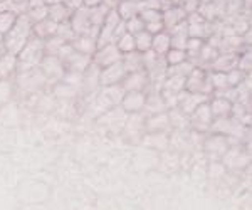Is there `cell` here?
Listing matches in <instances>:
<instances>
[{
	"instance_id": "50",
	"label": "cell",
	"mask_w": 252,
	"mask_h": 210,
	"mask_svg": "<svg viewBox=\"0 0 252 210\" xmlns=\"http://www.w3.org/2000/svg\"><path fill=\"white\" fill-rule=\"evenodd\" d=\"M0 44H3V34H0Z\"/></svg>"
},
{
	"instance_id": "9",
	"label": "cell",
	"mask_w": 252,
	"mask_h": 210,
	"mask_svg": "<svg viewBox=\"0 0 252 210\" xmlns=\"http://www.w3.org/2000/svg\"><path fill=\"white\" fill-rule=\"evenodd\" d=\"M69 24H71L72 30H74L76 35L81 34H88L89 27L93 26L91 20H89V9L88 7H79L78 10L72 12L71 19H69Z\"/></svg>"
},
{
	"instance_id": "41",
	"label": "cell",
	"mask_w": 252,
	"mask_h": 210,
	"mask_svg": "<svg viewBox=\"0 0 252 210\" xmlns=\"http://www.w3.org/2000/svg\"><path fill=\"white\" fill-rule=\"evenodd\" d=\"M237 69H241V71L249 74V71H251V52H249V49H247L246 52H241V54H239Z\"/></svg>"
},
{
	"instance_id": "40",
	"label": "cell",
	"mask_w": 252,
	"mask_h": 210,
	"mask_svg": "<svg viewBox=\"0 0 252 210\" xmlns=\"http://www.w3.org/2000/svg\"><path fill=\"white\" fill-rule=\"evenodd\" d=\"M56 34L59 35V37H63L66 42H71L72 39L76 37V34H74V30H72V27H71V24H69V20L67 22H61L59 26H58V32Z\"/></svg>"
},
{
	"instance_id": "45",
	"label": "cell",
	"mask_w": 252,
	"mask_h": 210,
	"mask_svg": "<svg viewBox=\"0 0 252 210\" xmlns=\"http://www.w3.org/2000/svg\"><path fill=\"white\" fill-rule=\"evenodd\" d=\"M180 5L187 14H192V12H197L198 5H200V0H182Z\"/></svg>"
},
{
	"instance_id": "48",
	"label": "cell",
	"mask_w": 252,
	"mask_h": 210,
	"mask_svg": "<svg viewBox=\"0 0 252 210\" xmlns=\"http://www.w3.org/2000/svg\"><path fill=\"white\" fill-rule=\"evenodd\" d=\"M99 3H103V0H83V5H84V7H88V9L99 5Z\"/></svg>"
},
{
	"instance_id": "51",
	"label": "cell",
	"mask_w": 252,
	"mask_h": 210,
	"mask_svg": "<svg viewBox=\"0 0 252 210\" xmlns=\"http://www.w3.org/2000/svg\"><path fill=\"white\" fill-rule=\"evenodd\" d=\"M160 2H161V3H163V2H168V0H160Z\"/></svg>"
},
{
	"instance_id": "27",
	"label": "cell",
	"mask_w": 252,
	"mask_h": 210,
	"mask_svg": "<svg viewBox=\"0 0 252 210\" xmlns=\"http://www.w3.org/2000/svg\"><path fill=\"white\" fill-rule=\"evenodd\" d=\"M160 90L180 92L185 90V76H165L160 84Z\"/></svg>"
},
{
	"instance_id": "21",
	"label": "cell",
	"mask_w": 252,
	"mask_h": 210,
	"mask_svg": "<svg viewBox=\"0 0 252 210\" xmlns=\"http://www.w3.org/2000/svg\"><path fill=\"white\" fill-rule=\"evenodd\" d=\"M168 113V120H170V126H173L175 130L185 131L190 126L189 115H185L180 108H172V110L166 111Z\"/></svg>"
},
{
	"instance_id": "25",
	"label": "cell",
	"mask_w": 252,
	"mask_h": 210,
	"mask_svg": "<svg viewBox=\"0 0 252 210\" xmlns=\"http://www.w3.org/2000/svg\"><path fill=\"white\" fill-rule=\"evenodd\" d=\"M145 110L150 113V115H155V113H163L168 111L165 106V101L161 99L160 91H155L153 94L146 96V104H145Z\"/></svg>"
},
{
	"instance_id": "35",
	"label": "cell",
	"mask_w": 252,
	"mask_h": 210,
	"mask_svg": "<svg viewBox=\"0 0 252 210\" xmlns=\"http://www.w3.org/2000/svg\"><path fill=\"white\" fill-rule=\"evenodd\" d=\"M209 79L212 83L214 92L215 91H222L225 88H229V83H227V72L222 71H210L209 72Z\"/></svg>"
},
{
	"instance_id": "39",
	"label": "cell",
	"mask_w": 252,
	"mask_h": 210,
	"mask_svg": "<svg viewBox=\"0 0 252 210\" xmlns=\"http://www.w3.org/2000/svg\"><path fill=\"white\" fill-rule=\"evenodd\" d=\"M246 74H247V72L237 69V67H234V69L227 71V83H229V88L239 86V84L242 83V79L246 78Z\"/></svg>"
},
{
	"instance_id": "18",
	"label": "cell",
	"mask_w": 252,
	"mask_h": 210,
	"mask_svg": "<svg viewBox=\"0 0 252 210\" xmlns=\"http://www.w3.org/2000/svg\"><path fill=\"white\" fill-rule=\"evenodd\" d=\"M47 9H49L47 17L51 19V20H54V22H58V24L67 22V20L71 19V15H72V10L69 9L66 3H63V2L49 3Z\"/></svg>"
},
{
	"instance_id": "22",
	"label": "cell",
	"mask_w": 252,
	"mask_h": 210,
	"mask_svg": "<svg viewBox=\"0 0 252 210\" xmlns=\"http://www.w3.org/2000/svg\"><path fill=\"white\" fill-rule=\"evenodd\" d=\"M170 47H172V42H170L168 30H161V32H158V34L153 35L152 49L155 51L158 56H165Z\"/></svg>"
},
{
	"instance_id": "32",
	"label": "cell",
	"mask_w": 252,
	"mask_h": 210,
	"mask_svg": "<svg viewBox=\"0 0 252 210\" xmlns=\"http://www.w3.org/2000/svg\"><path fill=\"white\" fill-rule=\"evenodd\" d=\"M166 66H175V64H180L184 62V60L189 59V56H187V51L185 49H175V47H170L168 52L163 56Z\"/></svg>"
},
{
	"instance_id": "6",
	"label": "cell",
	"mask_w": 252,
	"mask_h": 210,
	"mask_svg": "<svg viewBox=\"0 0 252 210\" xmlns=\"http://www.w3.org/2000/svg\"><path fill=\"white\" fill-rule=\"evenodd\" d=\"M146 104V94L143 91H126L120 106L126 115H135L145 110Z\"/></svg>"
},
{
	"instance_id": "12",
	"label": "cell",
	"mask_w": 252,
	"mask_h": 210,
	"mask_svg": "<svg viewBox=\"0 0 252 210\" xmlns=\"http://www.w3.org/2000/svg\"><path fill=\"white\" fill-rule=\"evenodd\" d=\"M209 106L212 111L214 120L215 118H230V113H232V103L229 99L222 98V96H214L209 99Z\"/></svg>"
},
{
	"instance_id": "29",
	"label": "cell",
	"mask_w": 252,
	"mask_h": 210,
	"mask_svg": "<svg viewBox=\"0 0 252 210\" xmlns=\"http://www.w3.org/2000/svg\"><path fill=\"white\" fill-rule=\"evenodd\" d=\"M108 12H109V7L104 2L96 7H91V9H89V20H91L93 26H99V27L103 26Z\"/></svg>"
},
{
	"instance_id": "37",
	"label": "cell",
	"mask_w": 252,
	"mask_h": 210,
	"mask_svg": "<svg viewBox=\"0 0 252 210\" xmlns=\"http://www.w3.org/2000/svg\"><path fill=\"white\" fill-rule=\"evenodd\" d=\"M126 24V32H129V34H138V32L145 30V20L140 17V15H135V17L125 20Z\"/></svg>"
},
{
	"instance_id": "46",
	"label": "cell",
	"mask_w": 252,
	"mask_h": 210,
	"mask_svg": "<svg viewBox=\"0 0 252 210\" xmlns=\"http://www.w3.org/2000/svg\"><path fill=\"white\" fill-rule=\"evenodd\" d=\"M209 175L210 177H223V175H225V167L220 165V163H210Z\"/></svg>"
},
{
	"instance_id": "17",
	"label": "cell",
	"mask_w": 252,
	"mask_h": 210,
	"mask_svg": "<svg viewBox=\"0 0 252 210\" xmlns=\"http://www.w3.org/2000/svg\"><path fill=\"white\" fill-rule=\"evenodd\" d=\"M58 22H54V20L51 19H44L40 20V22H35L34 26H32V34L37 35L39 39H49L52 37V35H56V32H58Z\"/></svg>"
},
{
	"instance_id": "20",
	"label": "cell",
	"mask_w": 252,
	"mask_h": 210,
	"mask_svg": "<svg viewBox=\"0 0 252 210\" xmlns=\"http://www.w3.org/2000/svg\"><path fill=\"white\" fill-rule=\"evenodd\" d=\"M17 54L5 51L0 56V79H7L12 72L17 71Z\"/></svg>"
},
{
	"instance_id": "52",
	"label": "cell",
	"mask_w": 252,
	"mask_h": 210,
	"mask_svg": "<svg viewBox=\"0 0 252 210\" xmlns=\"http://www.w3.org/2000/svg\"><path fill=\"white\" fill-rule=\"evenodd\" d=\"M131 2H141V0H131Z\"/></svg>"
},
{
	"instance_id": "26",
	"label": "cell",
	"mask_w": 252,
	"mask_h": 210,
	"mask_svg": "<svg viewBox=\"0 0 252 210\" xmlns=\"http://www.w3.org/2000/svg\"><path fill=\"white\" fill-rule=\"evenodd\" d=\"M78 91H79L78 88L71 86V84L64 83V81L56 83V86L52 88V94H54V98H58V99H71L78 94Z\"/></svg>"
},
{
	"instance_id": "23",
	"label": "cell",
	"mask_w": 252,
	"mask_h": 210,
	"mask_svg": "<svg viewBox=\"0 0 252 210\" xmlns=\"http://www.w3.org/2000/svg\"><path fill=\"white\" fill-rule=\"evenodd\" d=\"M121 62H123L126 72H135L143 69V60H141V52L133 51L128 52V54H123L121 58Z\"/></svg>"
},
{
	"instance_id": "34",
	"label": "cell",
	"mask_w": 252,
	"mask_h": 210,
	"mask_svg": "<svg viewBox=\"0 0 252 210\" xmlns=\"http://www.w3.org/2000/svg\"><path fill=\"white\" fill-rule=\"evenodd\" d=\"M17 15L14 10H5V12H0V34L5 35L12 27H14L15 20H17Z\"/></svg>"
},
{
	"instance_id": "1",
	"label": "cell",
	"mask_w": 252,
	"mask_h": 210,
	"mask_svg": "<svg viewBox=\"0 0 252 210\" xmlns=\"http://www.w3.org/2000/svg\"><path fill=\"white\" fill-rule=\"evenodd\" d=\"M32 26H34V24L31 22V19L27 17L26 12H24V14H19L14 27L3 35V46H5V51L12 52V54H19V52L22 51V47L27 44V40L31 39Z\"/></svg>"
},
{
	"instance_id": "31",
	"label": "cell",
	"mask_w": 252,
	"mask_h": 210,
	"mask_svg": "<svg viewBox=\"0 0 252 210\" xmlns=\"http://www.w3.org/2000/svg\"><path fill=\"white\" fill-rule=\"evenodd\" d=\"M116 46L120 49L121 54H128V52H133L136 51V46H135V35L129 34V32H125L120 39L116 40Z\"/></svg>"
},
{
	"instance_id": "13",
	"label": "cell",
	"mask_w": 252,
	"mask_h": 210,
	"mask_svg": "<svg viewBox=\"0 0 252 210\" xmlns=\"http://www.w3.org/2000/svg\"><path fill=\"white\" fill-rule=\"evenodd\" d=\"M229 147H230L229 138L220 135V133H217L215 136H210V138L205 141V151L209 153V155H215V156H222L223 153L229 150Z\"/></svg>"
},
{
	"instance_id": "5",
	"label": "cell",
	"mask_w": 252,
	"mask_h": 210,
	"mask_svg": "<svg viewBox=\"0 0 252 210\" xmlns=\"http://www.w3.org/2000/svg\"><path fill=\"white\" fill-rule=\"evenodd\" d=\"M121 58H123V54L120 52L116 44L111 42V44H106V46H103V47H97L96 52L93 54V62L103 69V67L111 66V64L121 60Z\"/></svg>"
},
{
	"instance_id": "33",
	"label": "cell",
	"mask_w": 252,
	"mask_h": 210,
	"mask_svg": "<svg viewBox=\"0 0 252 210\" xmlns=\"http://www.w3.org/2000/svg\"><path fill=\"white\" fill-rule=\"evenodd\" d=\"M152 40H153V35L150 34L148 30H141L135 34V46H136V51L138 52H146L152 49Z\"/></svg>"
},
{
	"instance_id": "14",
	"label": "cell",
	"mask_w": 252,
	"mask_h": 210,
	"mask_svg": "<svg viewBox=\"0 0 252 210\" xmlns=\"http://www.w3.org/2000/svg\"><path fill=\"white\" fill-rule=\"evenodd\" d=\"M170 128V120L168 113H155V115H150L145 120V130L148 133H157V131H165Z\"/></svg>"
},
{
	"instance_id": "49",
	"label": "cell",
	"mask_w": 252,
	"mask_h": 210,
	"mask_svg": "<svg viewBox=\"0 0 252 210\" xmlns=\"http://www.w3.org/2000/svg\"><path fill=\"white\" fill-rule=\"evenodd\" d=\"M170 2H172L173 5H180V3H182V0H170Z\"/></svg>"
},
{
	"instance_id": "16",
	"label": "cell",
	"mask_w": 252,
	"mask_h": 210,
	"mask_svg": "<svg viewBox=\"0 0 252 210\" xmlns=\"http://www.w3.org/2000/svg\"><path fill=\"white\" fill-rule=\"evenodd\" d=\"M185 17H187V12L182 9V5H172L168 9L161 10V20H163L166 30L172 29L175 24L185 20Z\"/></svg>"
},
{
	"instance_id": "24",
	"label": "cell",
	"mask_w": 252,
	"mask_h": 210,
	"mask_svg": "<svg viewBox=\"0 0 252 210\" xmlns=\"http://www.w3.org/2000/svg\"><path fill=\"white\" fill-rule=\"evenodd\" d=\"M222 156H223V165L229 168H241L247 161V158H244V153L241 150H232L230 147Z\"/></svg>"
},
{
	"instance_id": "42",
	"label": "cell",
	"mask_w": 252,
	"mask_h": 210,
	"mask_svg": "<svg viewBox=\"0 0 252 210\" xmlns=\"http://www.w3.org/2000/svg\"><path fill=\"white\" fill-rule=\"evenodd\" d=\"M140 17L146 22H157V20H161V10H155V9H143L140 12Z\"/></svg>"
},
{
	"instance_id": "47",
	"label": "cell",
	"mask_w": 252,
	"mask_h": 210,
	"mask_svg": "<svg viewBox=\"0 0 252 210\" xmlns=\"http://www.w3.org/2000/svg\"><path fill=\"white\" fill-rule=\"evenodd\" d=\"M64 3H66L72 12L78 10L79 7H83V0H64Z\"/></svg>"
},
{
	"instance_id": "8",
	"label": "cell",
	"mask_w": 252,
	"mask_h": 210,
	"mask_svg": "<svg viewBox=\"0 0 252 210\" xmlns=\"http://www.w3.org/2000/svg\"><path fill=\"white\" fill-rule=\"evenodd\" d=\"M120 84L123 86L125 91H143L150 84V76L145 69L128 72Z\"/></svg>"
},
{
	"instance_id": "15",
	"label": "cell",
	"mask_w": 252,
	"mask_h": 210,
	"mask_svg": "<svg viewBox=\"0 0 252 210\" xmlns=\"http://www.w3.org/2000/svg\"><path fill=\"white\" fill-rule=\"evenodd\" d=\"M71 46L74 47V51L81 52V54H88V56H93L97 49L96 39L91 37V35H88V34L76 35V37L71 40Z\"/></svg>"
},
{
	"instance_id": "38",
	"label": "cell",
	"mask_w": 252,
	"mask_h": 210,
	"mask_svg": "<svg viewBox=\"0 0 252 210\" xmlns=\"http://www.w3.org/2000/svg\"><path fill=\"white\" fill-rule=\"evenodd\" d=\"M26 14H27V17L31 19V22L35 24V22H40V20L47 19L49 9H47V5H40V7H34V9H29Z\"/></svg>"
},
{
	"instance_id": "36",
	"label": "cell",
	"mask_w": 252,
	"mask_h": 210,
	"mask_svg": "<svg viewBox=\"0 0 252 210\" xmlns=\"http://www.w3.org/2000/svg\"><path fill=\"white\" fill-rule=\"evenodd\" d=\"M205 40L204 39H198V37H189V40H187V56H189V60H192L195 56L198 54V51L202 49V46H204Z\"/></svg>"
},
{
	"instance_id": "4",
	"label": "cell",
	"mask_w": 252,
	"mask_h": 210,
	"mask_svg": "<svg viewBox=\"0 0 252 210\" xmlns=\"http://www.w3.org/2000/svg\"><path fill=\"white\" fill-rule=\"evenodd\" d=\"M189 121H190V126H192L195 131H198V133L209 131L214 123V116H212V111H210L209 101L198 104L192 115H189Z\"/></svg>"
},
{
	"instance_id": "3",
	"label": "cell",
	"mask_w": 252,
	"mask_h": 210,
	"mask_svg": "<svg viewBox=\"0 0 252 210\" xmlns=\"http://www.w3.org/2000/svg\"><path fill=\"white\" fill-rule=\"evenodd\" d=\"M39 69L44 76H46L47 83H52V81H54V84L59 83V81L63 79L64 72H66L63 60H61L56 54H44V58L39 64Z\"/></svg>"
},
{
	"instance_id": "10",
	"label": "cell",
	"mask_w": 252,
	"mask_h": 210,
	"mask_svg": "<svg viewBox=\"0 0 252 210\" xmlns=\"http://www.w3.org/2000/svg\"><path fill=\"white\" fill-rule=\"evenodd\" d=\"M63 64H64V69H66V71L84 72L93 64V56L81 54V52L74 51L66 60H63Z\"/></svg>"
},
{
	"instance_id": "19",
	"label": "cell",
	"mask_w": 252,
	"mask_h": 210,
	"mask_svg": "<svg viewBox=\"0 0 252 210\" xmlns=\"http://www.w3.org/2000/svg\"><path fill=\"white\" fill-rule=\"evenodd\" d=\"M116 10L120 14V17L123 20H128L135 15H140V12L143 10L141 2H131V0H120L116 5Z\"/></svg>"
},
{
	"instance_id": "28",
	"label": "cell",
	"mask_w": 252,
	"mask_h": 210,
	"mask_svg": "<svg viewBox=\"0 0 252 210\" xmlns=\"http://www.w3.org/2000/svg\"><path fill=\"white\" fill-rule=\"evenodd\" d=\"M143 143L148 145V147L157 148V150H165V148L168 147L170 140H168V136L165 135V131H157V133H152L150 136H146V140H143Z\"/></svg>"
},
{
	"instance_id": "43",
	"label": "cell",
	"mask_w": 252,
	"mask_h": 210,
	"mask_svg": "<svg viewBox=\"0 0 252 210\" xmlns=\"http://www.w3.org/2000/svg\"><path fill=\"white\" fill-rule=\"evenodd\" d=\"M145 30H148L152 35H155V34H158V32L166 30V29H165L163 20H157V22H146L145 24Z\"/></svg>"
},
{
	"instance_id": "7",
	"label": "cell",
	"mask_w": 252,
	"mask_h": 210,
	"mask_svg": "<svg viewBox=\"0 0 252 210\" xmlns=\"http://www.w3.org/2000/svg\"><path fill=\"white\" fill-rule=\"evenodd\" d=\"M128 74L123 66L121 60L111 64V66H106L99 71V86H113V84H120L123 81L125 76Z\"/></svg>"
},
{
	"instance_id": "11",
	"label": "cell",
	"mask_w": 252,
	"mask_h": 210,
	"mask_svg": "<svg viewBox=\"0 0 252 210\" xmlns=\"http://www.w3.org/2000/svg\"><path fill=\"white\" fill-rule=\"evenodd\" d=\"M237 59H239V54H235V52H222V54H219L217 58L210 62V69L227 72V71L234 69V67H237Z\"/></svg>"
},
{
	"instance_id": "44",
	"label": "cell",
	"mask_w": 252,
	"mask_h": 210,
	"mask_svg": "<svg viewBox=\"0 0 252 210\" xmlns=\"http://www.w3.org/2000/svg\"><path fill=\"white\" fill-rule=\"evenodd\" d=\"M10 92H12L10 84L7 83V81H0V104L5 103V101L9 99Z\"/></svg>"
},
{
	"instance_id": "30",
	"label": "cell",
	"mask_w": 252,
	"mask_h": 210,
	"mask_svg": "<svg viewBox=\"0 0 252 210\" xmlns=\"http://www.w3.org/2000/svg\"><path fill=\"white\" fill-rule=\"evenodd\" d=\"M193 69V62L192 60H184L180 64H175V66H166L165 76H189V72Z\"/></svg>"
},
{
	"instance_id": "2",
	"label": "cell",
	"mask_w": 252,
	"mask_h": 210,
	"mask_svg": "<svg viewBox=\"0 0 252 210\" xmlns=\"http://www.w3.org/2000/svg\"><path fill=\"white\" fill-rule=\"evenodd\" d=\"M46 54V47H44V39H39L37 35L32 34L27 44L22 47V51L17 54V72H29L35 67H39L40 60Z\"/></svg>"
}]
</instances>
